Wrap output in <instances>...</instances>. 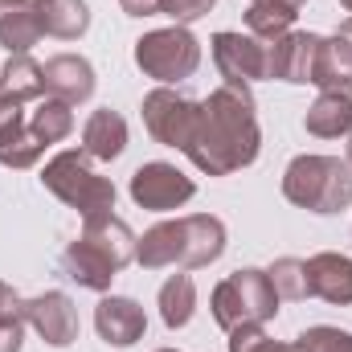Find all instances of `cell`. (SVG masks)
I'll return each instance as SVG.
<instances>
[{
    "instance_id": "6da1fadb",
    "label": "cell",
    "mask_w": 352,
    "mask_h": 352,
    "mask_svg": "<svg viewBox=\"0 0 352 352\" xmlns=\"http://www.w3.org/2000/svg\"><path fill=\"white\" fill-rule=\"evenodd\" d=\"M192 164L209 176L246 168L258 156V123L246 87H221L197 111V127L184 144Z\"/></svg>"
},
{
    "instance_id": "7a4b0ae2",
    "label": "cell",
    "mask_w": 352,
    "mask_h": 352,
    "mask_svg": "<svg viewBox=\"0 0 352 352\" xmlns=\"http://www.w3.org/2000/svg\"><path fill=\"white\" fill-rule=\"evenodd\" d=\"M135 258V238L131 230L119 221V217H90L87 234L66 250L62 266L70 270V278L78 287H90V291H107L111 278L123 270V266Z\"/></svg>"
},
{
    "instance_id": "3957f363",
    "label": "cell",
    "mask_w": 352,
    "mask_h": 352,
    "mask_svg": "<svg viewBox=\"0 0 352 352\" xmlns=\"http://www.w3.org/2000/svg\"><path fill=\"white\" fill-rule=\"evenodd\" d=\"M226 250V226L217 217H180L164 221L156 230L144 234V242L135 246V258L144 266H209Z\"/></svg>"
},
{
    "instance_id": "277c9868",
    "label": "cell",
    "mask_w": 352,
    "mask_h": 352,
    "mask_svg": "<svg viewBox=\"0 0 352 352\" xmlns=\"http://www.w3.org/2000/svg\"><path fill=\"white\" fill-rule=\"evenodd\" d=\"M283 192L311 213H336L352 201V164L336 156H299L283 176Z\"/></svg>"
},
{
    "instance_id": "5b68a950",
    "label": "cell",
    "mask_w": 352,
    "mask_h": 352,
    "mask_svg": "<svg viewBox=\"0 0 352 352\" xmlns=\"http://www.w3.org/2000/svg\"><path fill=\"white\" fill-rule=\"evenodd\" d=\"M274 311H278V291L263 270H238L226 283H217V291H213V320L226 332L258 328Z\"/></svg>"
},
{
    "instance_id": "8992f818",
    "label": "cell",
    "mask_w": 352,
    "mask_h": 352,
    "mask_svg": "<svg viewBox=\"0 0 352 352\" xmlns=\"http://www.w3.org/2000/svg\"><path fill=\"white\" fill-rule=\"evenodd\" d=\"M45 188L54 192V197H62L66 205H74L82 217H107L111 209H115V184L111 180H102L98 173H90L87 160L78 156V152H62V156H54L50 164H45Z\"/></svg>"
},
{
    "instance_id": "52a82bcc",
    "label": "cell",
    "mask_w": 352,
    "mask_h": 352,
    "mask_svg": "<svg viewBox=\"0 0 352 352\" xmlns=\"http://www.w3.org/2000/svg\"><path fill=\"white\" fill-rule=\"evenodd\" d=\"M135 62L156 82H176V78H188L197 70L201 50H197V37L188 29H156V33L135 41Z\"/></svg>"
},
{
    "instance_id": "ba28073f",
    "label": "cell",
    "mask_w": 352,
    "mask_h": 352,
    "mask_svg": "<svg viewBox=\"0 0 352 352\" xmlns=\"http://www.w3.org/2000/svg\"><path fill=\"white\" fill-rule=\"evenodd\" d=\"M197 102H184V98H176L173 90H152L148 98H144V123H148V131L160 140V144H168V148H180L184 152V144H188V135H192V127H197Z\"/></svg>"
},
{
    "instance_id": "9c48e42d",
    "label": "cell",
    "mask_w": 352,
    "mask_h": 352,
    "mask_svg": "<svg viewBox=\"0 0 352 352\" xmlns=\"http://www.w3.org/2000/svg\"><path fill=\"white\" fill-rule=\"evenodd\" d=\"M131 197L144 209H180L192 197V180L184 173H176L173 164H144L131 176Z\"/></svg>"
},
{
    "instance_id": "30bf717a",
    "label": "cell",
    "mask_w": 352,
    "mask_h": 352,
    "mask_svg": "<svg viewBox=\"0 0 352 352\" xmlns=\"http://www.w3.org/2000/svg\"><path fill=\"white\" fill-rule=\"evenodd\" d=\"M213 58H217V70L230 78V87H246L254 78H266V50L254 37L217 33L213 37Z\"/></svg>"
},
{
    "instance_id": "8fae6325",
    "label": "cell",
    "mask_w": 352,
    "mask_h": 352,
    "mask_svg": "<svg viewBox=\"0 0 352 352\" xmlns=\"http://www.w3.org/2000/svg\"><path fill=\"white\" fill-rule=\"evenodd\" d=\"M25 320H29L54 349H66V344L78 340V311H74V303H70L62 291H45V295L29 299V303H25Z\"/></svg>"
},
{
    "instance_id": "7c38bea8",
    "label": "cell",
    "mask_w": 352,
    "mask_h": 352,
    "mask_svg": "<svg viewBox=\"0 0 352 352\" xmlns=\"http://www.w3.org/2000/svg\"><path fill=\"white\" fill-rule=\"evenodd\" d=\"M316 50H320V37L316 33H283L266 50V74L270 78H283V82H311Z\"/></svg>"
},
{
    "instance_id": "4fadbf2b",
    "label": "cell",
    "mask_w": 352,
    "mask_h": 352,
    "mask_svg": "<svg viewBox=\"0 0 352 352\" xmlns=\"http://www.w3.org/2000/svg\"><path fill=\"white\" fill-rule=\"evenodd\" d=\"M94 328H98V336H102L107 344L127 349V344H135V340L144 336L148 320H144V307H140L135 299L111 295V299L98 303V311H94Z\"/></svg>"
},
{
    "instance_id": "5bb4252c",
    "label": "cell",
    "mask_w": 352,
    "mask_h": 352,
    "mask_svg": "<svg viewBox=\"0 0 352 352\" xmlns=\"http://www.w3.org/2000/svg\"><path fill=\"white\" fill-rule=\"evenodd\" d=\"M311 82L324 87V94H352V41L349 37H320Z\"/></svg>"
},
{
    "instance_id": "9a60e30c",
    "label": "cell",
    "mask_w": 352,
    "mask_h": 352,
    "mask_svg": "<svg viewBox=\"0 0 352 352\" xmlns=\"http://www.w3.org/2000/svg\"><path fill=\"white\" fill-rule=\"evenodd\" d=\"M307 266V295L328 303H352V258L344 254H316Z\"/></svg>"
},
{
    "instance_id": "2e32d148",
    "label": "cell",
    "mask_w": 352,
    "mask_h": 352,
    "mask_svg": "<svg viewBox=\"0 0 352 352\" xmlns=\"http://www.w3.org/2000/svg\"><path fill=\"white\" fill-rule=\"evenodd\" d=\"M45 74V90H54L62 102H82L94 90V70H90L87 58H74V54H62V58H50L41 66Z\"/></svg>"
},
{
    "instance_id": "e0dca14e",
    "label": "cell",
    "mask_w": 352,
    "mask_h": 352,
    "mask_svg": "<svg viewBox=\"0 0 352 352\" xmlns=\"http://www.w3.org/2000/svg\"><path fill=\"white\" fill-rule=\"evenodd\" d=\"M82 144H87L90 156H98V160H115V156L127 148V123H123L115 111H94V115L87 119Z\"/></svg>"
},
{
    "instance_id": "ac0fdd59",
    "label": "cell",
    "mask_w": 352,
    "mask_h": 352,
    "mask_svg": "<svg viewBox=\"0 0 352 352\" xmlns=\"http://www.w3.org/2000/svg\"><path fill=\"white\" fill-rule=\"evenodd\" d=\"M303 123L311 135H324V140L344 135V131H352V98L349 94H320Z\"/></svg>"
},
{
    "instance_id": "d6986e66",
    "label": "cell",
    "mask_w": 352,
    "mask_h": 352,
    "mask_svg": "<svg viewBox=\"0 0 352 352\" xmlns=\"http://www.w3.org/2000/svg\"><path fill=\"white\" fill-rule=\"evenodd\" d=\"M33 8L41 16V29L54 37H78L90 25V12L82 0H37Z\"/></svg>"
},
{
    "instance_id": "ffe728a7",
    "label": "cell",
    "mask_w": 352,
    "mask_h": 352,
    "mask_svg": "<svg viewBox=\"0 0 352 352\" xmlns=\"http://www.w3.org/2000/svg\"><path fill=\"white\" fill-rule=\"evenodd\" d=\"M41 90H45V74H41V66L33 58H25V54L8 58V66L0 74V98L21 102V98H37Z\"/></svg>"
},
{
    "instance_id": "44dd1931",
    "label": "cell",
    "mask_w": 352,
    "mask_h": 352,
    "mask_svg": "<svg viewBox=\"0 0 352 352\" xmlns=\"http://www.w3.org/2000/svg\"><path fill=\"white\" fill-rule=\"evenodd\" d=\"M41 33H45V29H41L37 8L12 4V8L0 16V45H4V50H12V54H25L29 45H37V37H41Z\"/></svg>"
},
{
    "instance_id": "7402d4cb",
    "label": "cell",
    "mask_w": 352,
    "mask_h": 352,
    "mask_svg": "<svg viewBox=\"0 0 352 352\" xmlns=\"http://www.w3.org/2000/svg\"><path fill=\"white\" fill-rule=\"evenodd\" d=\"M197 311V287L188 274H173L164 287H160V316L168 328H184Z\"/></svg>"
},
{
    "instance_id": "603a6c76",
    "label": "cell",
    "mask_w": 352,
    "mask_h": 352,
    "mask_svg": "<svg viewBox=\"0 0 352 352\" xmlns=\"http://www.w3.org/2000/svg\"><path fill=\"white\" fill-rule=\"evenodd\" d=\"M70 127H74V119H70V102L50 98V102H41V107H37L29 135H33L37 144H58V140H66V135H70Z\"/></svg>"
},
{
    "instance_id": "cb8c5ba5",
    "label": "cell",
    "mask_w": 352,
    "mask_h": 352,
    "mask_svg": "<svg viewBox=\"0 0 352 352\" xmlns=\"http://www.w3.org/2000/svg\"><path fill=\"white\" fill-rule=\"evenodd\" d=\"M291 21H295V8H283V4H254L250 12H246V25H250V33H258V37H283L287 29H291Z\"/></svg>"
},
{
    "instance_id": "d4e9b609",
    "label": "cell",
    "mask_w": 352,
    "mask_h": 352,
    "mask_svg": "<svg viewBox=\"0 0 352 352\" xmlns=\"http://www.w3.org/2000/svg\"><path fill=\"white\" fill-rule=\"evenodd\" d=\"M270 283H274L278 295L303 299L307 295V266L299 263V258H283V263H274V270H270Z\"/></svg>"
},
{
    "instance_id": "484cf974",
    "label": "cell",
    "mask_w": 352,
    "mask_h": 352,
    "mask_svg": "<svg viewBox=\"0 0 352 352\" xmlns=\"http://www.w3.org/2000/svg\"><path fill=\"white\" fill-rule=\"evenodd\" d=\"M230 352H311L303 340H295V344H274V340H266L258 328H238L234 332V340H230Z\"/></svg>"
},
{
    "instance_id": "4316f807",
    "label": "cell",
    "mask_w": 352,
    "mask_h": 352,
    "mask_svg": "<svg viewBox=\"0 0 352 352\" xmlns=\"http://www.w3.org/2000/svg\"><path fill=\"white\" fill-rule=\"evenodd\" d=\"M299 340L311 352H352V332H340V328H311Z\"/></svg>"
},
{
    "instance_id": "83f0119b",
    "label": "cell",
    "mask_w": 352,
    "mask_h": 352,
    "mask_svg": "<svg viewBox=\"0 0 352 352\" xmlns=\"http://www.w3.org/2000/svg\"><path fill=\"white\" fill-rule=\"evenodd\" d=\"M21 320H25V303L8 283H0V324H21Z\"/></svg>"
},
{
    "instance_id": "f1b7e54d",
    "label": "cell",
    "mask_w": 352,
    "mask_h": 352,
    "mask_svg": "<svg viewBox=\"0 0 352 352\" xmlns=\"http://www.w3.org/2000/svg\"><path fill=\"white\" fill-rule=\"evenodd\" d=\"M213 8V0H168V16L176 21H197Z\"/></svg>"
},
{
    "instance_id": "f546056e",
    "label": "cell",
    "mask_w": 352,
    "mask_h": 352,
    "mask_svg": "<svg viewBox=\"0 0 352 352\" xmlns=\"http://www.w3.org/2000/svg\"><path fill=\"white\" fill-rule=\"evenodd\" d=\"M123 12L131 16H156V12H168V0H119Z\"/></svg>"
},
{
    "instance_id": "4dcf8cb0",
    "label": "cell",
    "mask_w": 352,
    "mask_h": 352,
    "mask_svg": "<svg viewBox=\"0 0 352 352\" xmlns=\"http://www.w3.org/2000/svg\"><path fill=\"white\" fill-rule=\"evenodd\" d=\"M0 352H21V324H0Z\"/></svg>"
},
{
    "instance_id": "1f68e13d",
    "label": "cell",
    "mask_w": 352,
    "mask_h": 352,
    "mask_svg": "<svg viewBox=\"0 0 352 352\" xmlns=\"http://www.w3.org/2000/svg\"><path fill=\"white\" fill-rule=\"evenodd\" d=\"M254 4H283V8H299L303 0H254Z\"/></svg>"
},
{
    "instance_id": "d6a6232c",
    "label": "cell",
    "mask_w": 352,
    "mask_h": 352,
    "mask_svg": "<svg viewBox=\"0 0 352 352\" xmlns=\"http://www.w3.org/2000/svg\"><path fill=\"white\" fill-rule=\"evenodd\" d=\"M340 37H349V41H352V21L344 25V33H340Z\"/></svg>"
},
{
    "instance_id": "836d02e7",
    "label": "cell",
    "mask_w": 352,
    "mask_h": 352,
    "mask_svg": "<svg viewBox=\"0 0 352 352\" xmlns=\"http://www.w3.org/2000/svg\"><path fill=\"white\" fill-rule=\"evenodd\" d=\"M12 4H16V0H0V8H12Z\"/></svg>"
},
{
    "instance_id": "e575fe53",
    "label": "cell",
    "mask_w": 352,
    "mask_h": 352,
    "mask_svg": "<svg viewBox=\"0 0 352 352\" xmlns=\"http://www.w3.org/2000/svg\"><path fill=\"white\" fill-rule=\"evenodd\" d=\"M349 164H352V140H349Z\"/></svg>"
},
{
    "instance_id": "d590c367",
    "label": "cell",
    "mask_w": 352,
    "mask_h": 352,
    "mask_svg": "<svg viewBox=\"0 0 352 352\" xmlns=\"http://www.w3.org/2000/svg\"><path fill=\"white\" fill-rule=\"evenodd\" d=\"M340 4H344V8H352V0H340Z\"/></svg>"
},
{
    "instance_id": "8d00e7d4",
    "label": "cell",
    "mask_w": 352,
    "mask_h": 352,
    "mask_svg": "<svg viewBox=\"0 0 352 352\" xmlns=\"http://www.w3.org/2000/svg\"><path fill=\"white\" fill-rule=\"evenodd\" d=\"M164 352H168V349H164Z\"/></svg>"
}]
</instances>
